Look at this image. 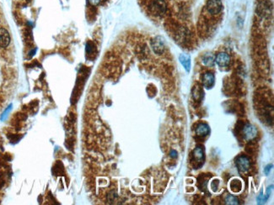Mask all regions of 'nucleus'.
<instances>
[{
	"instance_id": "obj_16",
	"label": "nucleus",
	"mask_w": 274,
	"mask_h": 205,
	"mask_svg": "<svg viewBox=\"0 0 274 205\" xmlns=\"http://www.w3.org/2000/svg\"><path fill=\"white\" fill-rule=\"evenodd\" d=\"M225 203L229 205H238L239 203L238 199L234 195H227L225 198Z\"/></svg>"
},
{
	"instance_id": "obj_5",
	"label": "nucleus",
	"mask_w": 274,
	"mask_h": 205,
	"mask_svg": "<svg viewBox=\"0 0 274 205\" xmlns=\"http://www.w3.org/2000/svg\"><path fill=\"white\" fill-rule=\"evenodd\" d=\"M151 47L153 51L157 55H161L165 51V41L164 39L161 36H156L151 41Z\"/></svg>"
},
{
	"instance_id": "obj_12",
	"label": "nucleus",
	"mask_w": 274,
	"mask_h": 205,
	"mask_svg": "<svg viewBox=\"0 0 274 205\" xmlns=\"http://www.w3.org/2000/svg\"><path fill=\"white\" fill-rule=\"evenodd\" d=\"M192 98L195 101H201V99L203 98V91L201 88V87L197 85L193 88L192 89Z\"/></svg>"
},
{
	"instance_id": "obj_6",
	"label": "nucleus",
	"mask_w": 274,
	"mask_h": 205,
	"mask_svg": "<svg viewBox=\"0 0 274 205\" xmlns=\"http://www.w3.org/2000/svg\"><path fill=\"white\" fill-rule=\"evenodd\" d=\"M204 160V151L202 146H197L192 152V161L198 164L197 167H201Z\"/></svg>"
},
{
	"instance_id": "obj_19",
	"label": "nucleus",
	"mask_w": 274,
	"mask_h": 205,
	"mask_svg": "<svg viewBox=\"0 0 274 205\" xmlns=\"http://www.w3.org/2000/svg\"><path fill=\"white\" fill-rule=\"evenodd\" d=\"M170 156H171V157H176V156H177V153H176V152L172 151V152H170Z\"/></svg>"
},
{
	"instance_id": "obj_15",
	"label": "nucleus",
	"mask_w": 274,
	"mask_h": 205,
	"mask_svg": "<svg viewBox=\"0 0 274 205\" xmlns=\"http://www.w3.org/2000/svg\"><path fill=\"white\" fill-rule=\"evenodd\" d=\"M241 187H242V185H241V181H239L237 179L233 180L231 182V184H230L231 190L233 191V192H235V193H238V192H240V191L241 190Z\"/></svg>"
},
{
	"instance_id": "obj_9",
	"label": "nucleus",
	"mask_w": 274,
	"mask_h": 205,
	"mask_svg": "<svg viewBox=\"0 0 274 205\" xmlns=\"http://www.w3.org/2000/svg\"><path fill=\"white\" fill-rule=\"evenodd\" d=\"M10 44V35L5 28H0V47L6 48Z\"/></svg>"
},
{
	"instance_id": "obj_2",
	"label": "nucleus",
	"mask_w": 274,
	"mask_h": 205,
	"mask_svg": "<svg viewBox=\"0 0 274 205\" xmlns=\"http://www.w3.org/2000/svg\"><path fill=\"white\" fill-rule=\"evenodd\" d=\"M235 165L237 167L239 173L241 174L246 173L250 167V158L246 156H240L235 160Z\"/></svg>"
},
{
	"instance_id": "obj_17",
	"label": "nucleus",
	"mask_w": 274,
	"mask_h": 205,
	"mask_svg": "<svg viewBox=\"0 0 274 205\" xmlns=\"http://www.w3.org/2000/svg\"><path fill=\"white\" fill-rule=\"evenodd\" d=\"M272 165H267V166L266 167V168L264 169V172H265L266 175H268V174H269V173H270V171H271L272 169Z\"/></svg>"
},
{
	"instance_id": "obj_3",
	"label": "nucleus",
	"mask_w": 274,
	"mask_h": 205,
	"mask_svg": "<svg viewBox=\"0 0 274 205\" xmlns=\"http://www.w3.org/2000/svg\"><path fill=\"white\" fill-rule=\"evenodd\" d=\"M208 12L212 15H217L223 10V3L221 0H208L206 4Z\"/></svg>"
},
{
	"instance_id": "obj_4",
	"label": "nucleus",
	"mask_w": 274,
	"mask_h": 205,
	"mask_svg": "<svg viewBox=\"0 0 274 205\" xmlns=\"http://www.w3.org/2000/svg\"><path fill=\"white\" fill-rule=\"evenodd\" d=\"M242 135L243 139L246 141H250L254 140L257 135V129L256 126L250 125V124H246L244 125L242 129Z\"/></svg>"
},
{
	"instance_id": "obj_14",
	"label": "nucleus",
	"mask_w": 274,
	"mask_h": 205,
	"mask_svg": "<svg viewBox=\"0 0 274 205\" xmlns=\"http://www.w3.org/2000/svg\"><path fill=\"white\" fill-rule=\"evenodd\" d=\"M272 187H273V185H271V187H268L266 194H262V193H261L259 196L257 197V201H258V203H259V204L264 203L267 201V199H269L270 194H271L272 190Z\"/></svg>"
},
{
	"instance_id": "obj_13",
	"label": "nucleus",
	"mask_w": 274,
	"mask_h": 205,
	"mask_svg": "<svg viewBox=\"0 0 274 205\" xmlns=\"http://www.w3.org/2000/svg\"><path fill=\"white\" fill-rule=\"evenodd\" d=\"M202 63L204 64L205 66H214V64H215V57L213 56L212 54L208 53L203 56L202 57Z\"/></svg>"
},
{
	"instance_id": "obj_1",
	"label": "nucleus",
	"mask_w": 274,
	"mask_h": 205,
	"mask_svg": "<svg viewBox=\"0 0 274 205\" xmlns=\"http://www.w3.org/2000/svg\"><path fill=\"white\" fill-rule=\"evenodd\" d=\"M148 9L152 15L161 17L167 11V4L165 0H149L148 3Z\"/></svg>"
},
{
	"instance_id": "obj_7",
	"label": "nucleus",
	"mask_w": 274,
	"mask_h": 205,
	"mask_svg": "<svg viewBox=\"0 0 274 205\" xmlns=\"http://www.w3.org/2000/svg\"><path fill=\"white\" fill-rule=\"evenodd\" d=\"M202 85L206 88H212L214 85V83H215V77H214V75L210 72V71H208L204 74L202 75Z\"/></svg>"
},
{
	"instance_id": "obj_18",
	"label": "nucleus",
	"mask_w": 274,
	"mask_h": 205,
	"mask_svg": "<svg viewBox=\"0 0 274 205\" xmlns=\"http://www.w3.org/2000/svg\"><path fill=\"white\" fill-rule=\"evenodd\" d=\"M88 1H89L90 3L92 4V5H97V4L100 2V0H88Z\"/></svg>"
},
{
	"instance_id": "obj_10",
	"label": "nucleus",
	"mask_w": 274,
	"mask_h": 205,
	"mask_svg": "<svg viewBox=\"0 0 274 205\" xmlns=\"http://www.w3.org/2000/svg\"><path fill=\"white\" fill-rule=\"evenodd\" d=\"M209 131H210V128H209L208 125L202 123V124L197 125L196 129V134L197 136L204 137L209 134Z\"/></svg>"
},
{
	"instance_id": "obj_8",
	"label": "nucleus",
	"mask_w": 274,
	"mask_h": 205,
	"mask_svg": "<svg viewBox=\"0 0 274 205\" xmlns=\"http://www.w3.org/2000/svg\"><path fill=\"white\" fill-rule=\"evenodd\" d=\"M215 62L221 67L228 66L230 62V57L226 52H220L215 57Z\"/></svg>"
},
{
	"instance_id": "obj_11",
	"label": "nucleus",
	"mask_w": 274,
	"mask_h": 205,
	"mask_svg": "<svg viewBox=\"0 0 274 205\" xmlns=\"http://www.w3.org/2000/svg\"><path fill=\"white\" fill-rule=\"evenodd\" d=\"M179 60L187 71H189L191 69V57L188 55L181 54L179 57Z\"/></svg>"
}]
</instances>
